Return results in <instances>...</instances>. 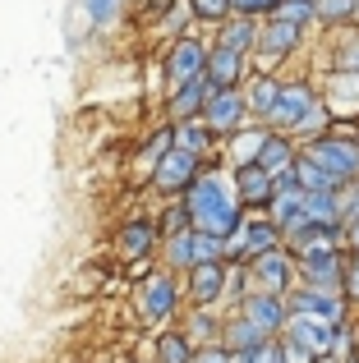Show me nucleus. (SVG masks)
<instances>
[{
	"label": "nucleus",
	"instance_id": "obj_22",
	"mask_svg": "<svg viewBox=\"0 0 359 363\" xmlns=\"http://www.w3.org/2000/svg\"><path fill=\"white\" fill-rule=\"evenodd\" d=\"M171 138H175L180 152H189V157H203V152L212 147V129H207L203 120H180L171 129Z\"/></svg>",
	"mask_w": 359,
	"mask_h": 363
},
{
	"label": "nucleus",
	"instance_id": "obj_28",
	"mask_svg": "<svg viewBox=\"0 0 359 363\" xmlns=\"http://www.w3.org/2000/svg\"><path fill=\"white\" fill-rule=\"evenodd\" d=\"M272 18L277 23H286V28H304V23H314V0H277V9H272Z\"/></svg>",
	"mask_w": 359,
	"mask_h": 363
},
{
	"label": "nucleus",
	"instance_id": "obj_13",
	"mask_svg": "<svg viewBox=\"0 0 359 363\" xmlns=\"http://www.w3.org/2000/svg\"><path fill=\"white\" fill-rule=\"evenodd\" d=\"M253 272L267 285V294H290V281H295V262H290L281 248H267V253L253 257Z\"/></svg>",
	"mask_w": 359,
	"mask_h": 363
},
{
	"label": "nucleus",
	"instance_id": "obj_8",
	"mask_svg": "<svg viewBox=\"0 0 359 363\" xmlns=\"http://www.w3.org/2000/svg\"><path fill=\"white\" fill-rule=\"evenodd\" d=\"M194 175H198V157H189V152H180V147H171L153 166V184L162 189V194H184V189L194 184Z\"/></svg>",
	"mask_w": 359,
	"mask_h": 363
},
{
	"label": "nucleus",
	"instance_id": "obj_35",
	"mask_svg": "<svg viewBox=\"0 0 359 363\" xmlns=\"http://www.w3.org/2000/svg\"><path fill=\"white\" fill-rule=\"evenodd\" d=\"M244 363H286V359H281V345H277V340H263V345L258 350H249V354H240Z\"/></svg>",
	"mask_w": 359,
	"mask_h": 363
},
{
	"label": "nucleus",
	"instance_id": "obj_40",
	"mask_svg": "<svg viewBox=\"0 0 359 363\" xmlns=\"http://www.w3.org/2000/svg\"><path fill=\"white\" fill-rule=\"evenodd\" d=\"M194 327H198V336H207V331H212V327H216V322H212V318H207V313H198V318H194Z\"/></svg>",
	"mask_w": 359,
	"mask_h": 363
},
{
	"label": "nucleus",
	"instance_id": "obj_42",
	"mask_svg": "<svg viewBox=\"0 0 359 363\" xmlns=\"http://www.w3.org/2000/svg\"><path fill=\"white\" fill-rule=\"evenodd\" d=\"M350 18H359V0H355V9H350Z\"/></svg>",
	"mask_w": 359,
	"mask_h": 363
},
{
	"label": "nucleus",
	"instance_id": "obj_41",
	"mask_svg": "<svg viewBox=\"0 0 359 363\" xmlns=\"http://www.w3.org/2000/svg\"><path fill=\"white\" fill-rule=\"evenodd\" d=\"M346 230H350V244H355V253H359V216H355V221H346Z\"/></svg>",
	"mask_w": 359,
	"mask_h": 363
},
{
	"label": "nucleus",
	"instance_id": "obj_37",
	"mask_svg": "<svg viewBox=\"0 0 359 363\" xmlns=\"http://www.w3.org/2000/svg\"><path fill=\"white\" fill-rule=\"evenodd\" d=\"M272 9H277V0H231V14H249V18L272 14Z\"/></svg>",
	"mask_w": 359,
	"mask_h": 363
},
{
	"label": "nucleus",
	"instance_id": "obj_9",
	"mask_svg": "<svg viewBox=\"0 0 359 363\" xmlns=\"http://www.w3.org/2000/svg\"><path fill=\"white\" fill-rule=\"evenodd\" d=\"M314 106H318L314 88H309V83H290V88L277 92V106H272L267 120L277 124V129H299V120H304Z\"/></svg>",
	"mask_w": 359,
	"mask_h": 363
},
{
	"label": "nucleus",
	"instance_id": "obj_34",
	"mask_svg": "<svg viewBox=\"0 0 359 363\" xmlns=\"http://www.w3.org/2000/svg\"><path fill=\"white\" fill-rule=\"evenodd\" d=\"M336 207H341V225L359 216V179H350V189H336Z\"/></svg>",
	"mask_w": 359,
	"mask_h": 363
},
{
	"label": "nucleus",
	"instance_id": "obj_10",
	"mask_svg": "<svg viewBox=\"0 0 359 363\" xmlns=\"http://www.w3.org/2000/svg\"><path fill=\"white\" fill-rule=\"evenodd\" d=\"M244 116H249V111H244V97L231 88V92H212V97L203 101V116L198 120H203L212 133H231V129L244 124Z\"/></svg>",
	"mask_w": 359,
	"mask_h": 363
},
{
	"label": "nucleus",
	"instance_id": "obj_39",
	"mask_svg": "<svg viewBox=\"0 0 359 363\" xmlns=\"http://www.w3.org/2000/svg\"><path fill=\"white\" fill-rule=\"evenodd\" d=\"M162 230H166V235L189 230V212H184V207H171V212H166V221H162Z\"/></svg>",
	"mask_w": 359,
	"mask_h": 363
},
{
	"label": "nucleus",
	"instance_id": "obj_17",
	"mask_svg": "<svg viewBox=\"0 0 359 363\" xmlns=\"http://www.w3.org/2000/svg\"><path fill=\"white\" fill-rule=\"evenodd\" d=\"M221 290H226V267H221V257H216V262H198V267H189V294H194L198 303L221 299Z\"/></svg>",
	"mask_w": 359,
	"mask_h": 363
},
{
	"label": "nucleus",
	"instance_id": "obj_1",
	"mask_svg": "<svg viewBox=\"0 0 359 363\" xmlns=\"http://www.w3.org/2000/svg\"><path fill=\"white\" fill-rule=\"evenodd\" d=\"M184 212H189V225L207 240H231L240 230V203H235L231 184L221 175H194V184L184 189Z\"/></svg>",
	"mask_w": 359,
	"mask_h": 363
},
{
	"label": "nucleus",
	"instance_id": "obj_21",
	"mask_svg": "<svg viewBox=\"0 0 359 363\" xmlns=\"http://www.w3.org/2000/svg\"><path fill=\"white\" fill-rule=\"evenodd\" d=\"M235 189H240V203H272V175H267V170H258L253 161H249V166H240Z\"/></svg>",
	"mask_w": 359,
	"mask_h": 363
},
{
	"label": "nucleus",
	"instance_id": "obj_38",
	"mask_svg": "<svg viewBox=\"0 0 359 363\" xmlns=\"http://www.w3.org/2000/svg\"><path fill=\"white\" fill-rule=\"evenodd\" d=\"M189 363H235V359L226 354L221 345H203V350H194V359H189Z\"/></svg>",
	"mask_w": 359,
	"mask_h": 363
},
{
	"label": "nucleus",
	"instance_id": "obj_5",
	"mask_svg": "<svg viewBox=\"0 0 359 363\" xmlns=\"http://www.w3.org/2000/svg\"><path fill=\"white\" fill-rule=\"evenodd\" d=\"M175 303H180V285H175L171 272H157L138 285V313H143L148 322H166L175 313Z\"/></svg>",
	"mask_w": 359,
	"mask_h": 363
},
{
	"label": "nucleus",
	"instance_id": "obj_25",
	"mask_svg": "<svg viewBox=\"0 0 359 363\" xmlns=\"http://www.w3.org/2000/svg\"><path fill=\"white\" fill-rule=\"evenodd\" d=\"M263 331L253 327V322H244V318H235L231 327H226V354H249V350H258L263 345Z\"/></svg>",
	"mask_w": 359,
	"mask_h": 363
},
{
	"label": "nucleus",
	"instance_id": "obj_30",
	"mask_svg": "<svg viewBox=\"0 0 359 363\" xmlns=\"http://www.w3.org/2000/svg\"><path fill=\"white\" fill-rule=\"evenodd\" d=\"M125 9V0H83V14L92 18V28H111Z\"/></svg>",
	"mask_w": 359,
	"mask_h": 363
},
{
	"label": "nucleus",
	"instance_id": "obj_4",
	"mask_svg": "<svg viewBox=\"0 0 359 363\" xmlns=\"http://www.w3.org/2000/svg\"><path fill=\"white\" fill-rule=\"evenodd\" d=\"M203 65H207V46L198 37H180L171 46V55H166V83H171V92L203 79Z\"/></svg>",
	"mask_w": 359,
	"mask_h": 363
},
{
	"label": "nucleus",
	"instance_id": "obj_33",
	"mask_svg": "<svg viewBox=\"0 0 359 363\" xmlns=\"http://www.w3.org/2000/svg\"><path fill=\"white\" fill-rule=\"evenodd\" d=\"M355 0H314V18H327V23H336V18H350Z\"/></svg>",
	"mask_w": 359,
	"mask_h": 363
},
{
	"label": "nucleus",
	"instance_id": "obj_31",
	"mask_svg": "<svg viewBox=\"0 0 359 363\" xmlns=\"http://www.w3.org/2000/svg\"><path fill=\"white\" fill-rule=\"evenodd\" d=\"M189 9H194V18H203V23L231 18V0H189Z\"/></svg>",
	"mask_w": 359,
	"mask_h": 363
},
{
	"label": "nucleus",
	"instance_id": "obj_19",
	"mask_svg": "<svg viewBox=\"0 0 359 363\" xmlns=\"http://www.w3.org/2000/svg\"><path fill=\"white\" fill-rule=\"evenodd\" d=\"M212 97V88H207V79H194V83H184V88H175L171 92V120H198L203 116V101Z\"/></svg>",
	"mask_w": 359,
	"mask_h": 363
},
{
	"label": "nucleus",
	"instance_id": "obj_12",
	"mask_svg": "<svg viewBox=\"0 0 359 363\" xmlns=\"http://www.w3.org/2000/svg\"><path fill=\"white\" fill-rule=\"evenodd\" d=\"M286 318H327V322H341V299H336V294H323V290H290Z\"/></svg>",
	"mask_w": 359,
	"mask_h": 363
},
{
	"label": "nucleus",
	"instance_id": "obj_14",
	"mask_svg": "<svg viewBox=\"0 0 359 363\" xmlns=\"http://www.w3.org/2000/svg\"><path fill=\"white\" fill-rule=\"evenodd\" d=\"M244 322H253L263 336H272L277 327H286V299L281 294H249L244 299Z\"/></svg>",
	"mask_w": 359,
	"mask_h": 363
},
{
	"label": "nucleus",
	"instance_id": "obj_2",
	"mask_svg": "<svg viewBox=\"0 0 359 363\" xmlns=\"http://www.w3.org/2000/svg\"><path fill=\"white\" fill-rule=\"evenodd\" d=\"M304 157H314L318 166H323L332 179H341V184L359 175V143H355V138H336V133H323V138H318L314 147L304 152Z\"/></svg>",
	"mask_w": 359,
	"mask_h": 363
},
{
	"label": "nucleus",
	"instance_id": "obj_11",
	"mask_svg": "<svg viewBox=\"0 0 359 363\" xmlns=\"http://www.w3.org/2000/svg\"><path fill=\"white\" fill-rule=\"evenodd\" d=\"M203 79H207V88H212V92H231V88H240V79H244V55L221 51V46H207Z\"/></svg>",
	"mask_w": 359,
	"mask_h": 363
},
{
	"label": "nucleus",
	"instance_id": "obj_7",
	"mask_svg": "<svg viewBox=\"0 0 359 363\" xmlns=\"http://www.w3.org/2000/svg\"><path fill=\"white\" fill-rule=\"evenodd\" d=\"M299 272H304L309 290H323V294L341 290V253L336 248H309V253H299Z\"/></svg>",
	"mask_w": 359,
	"mask_h": 363
},
{
	"label": "nucleus",
	"instance_id": "obj_6",
	"mask_svg": "<svg viewBox=\"0 0 359 363\" xmlns=\"http://www.w3.org/2000/svg\"><path fill=\"white\" fill-rule=\"evenodd\" d=\"M286 340L299 345L309 359H318L336 345V322H327V318H286Z\"/></svg>",
	"mask_w": 359,
	"mask_h": 363
},
{
	"label": "nucleus",
	"instance_id": "obj_23",
	"mask_svg": "<svg viewBox=\"0 0 359 363\" xmlns=\"http://www.w3.org/2000/svg\"><path fill=\"white\" fill-rule=\"evenodd\" d=\"M304 216V194L299 189H281V194H272V225L281 230H290V225Z\"/></svg>",
	"mask_w": 359,
	"mask_h": 363
},
{
	"label": "nucleus",
	"instance_id": "obj_36",
	"mask_svg": "<svg viewBox=\"0 0 359 363\" xmlns=\"http://www.w3.org/2000/svg\"><path fill=\"white\" fill-rule=\"evenodd\" d=\"M341 290L359 299V253H350V262H341Z\"/></svg>",
	"mask_w": 359,
	"mask_h": 363
},
{
	"label": "nucleus",
	"instance_id": "obj_27",
	"mask_svg": "<svg viewBox=\"0 0 359 363\" xmlns=\"http://www.w3.org/2000/svg\"><path fill=\"white\" fill-rule=\"evenodd\" d=\"M189 359H194L189 336H180V331H162L157 336V363H189Z\"/></svg>",
	"mask_w": 359,
	"mask_h": 363
},
{
	"label": "nucleus",
	"instance_id": "obj_3",
	"mask_svg": "<svg viewBox=\"0 0 359 363\" xmlns=\"http://www.w3.org/2000/svg\"><path fill=\"white\" fill-rule=\"evenodd\" d=\"M216 257H221V244L198 235L194 225L166 235V267H175V272H189V267H198V262H216Z\"/></svg>",
	"mask_w": 359,
	"mask_h": 363
},
{
	"label": "nucleus",
	"instance_id": "obj_24",
	"mask_svg": "<svg viewBox=\"0 0 359 363\" xmlns=\"http://www.w3.org/2000/svg\"><path fill=\"white\" fill-rule=\"evenodd\" d=\"M290 161H295L290 143H286V138H277V133H267V138H263V147H258V157H253V166L267 170V175H277V170H286V166H290Z\"/></svg>",
	"mask_w": 359,
	"mask_h": 363
},
{
	"label": "nucleus",
	"instance_id": "obj_20",
	"mask_svg": "<svg viewBox=\"0 0 359 363\" xmlns=\"http://www.w3.org/2000/svg\"><path fill=\"white\" fill-rule=\"evenodd\" d=\"M277 92H281V83L272 79V74H258V79H249V88H244V111H253V116L267 120L272 106H277Z\"/></svg>",
	"mask_w": 359,
	"mask_h": 363
},
{
	"label": "nucleus",
	"instance_id": "obj_32",
	"mask_svg": "<svg viewBox=\"0 0 359 363\" xmlns=\"http://www.w3.org/2000/svg\"><path fill=\"white\" fill-rule=\"evenodd\" d=\"M171 147H175L171 129H157L153 138H148V147H143V166L153 170V166H157V161H162V157H166V152H171Z\"/></svg>",
	"mask_w": 359,
	"mask_h": 363
},
{
	"label": "nucleus",
	"instance_id": "obj_15",
	"mask_svg": "<svg viewBox=\"0 0 359 363\" xmlns=\"http://www.w3.org/2000/svg\"><path fill=\"white\" fill-rule=\"evenodd\" d=\"M116 248H120V257H125V262H143V257L157 248V225L143 221V216H134V221L116 235Z\"/></svg>",
	"mask_w": 359,
	"mask_h": 363
},
{
	"label": "nucleus",
	"instance_id": "obj_18",
	"mask_svg": "<svg viewBox=\"0 0 359 363\" xmlns=\"http://www.w3.org/2000/svg\"><path fill=\"white\" fill-rule=\"evenodd\" d=\"M253 37H258V23H253L249 14H240V18H221L216 46H221V51H235V55H249V51H253Z\"/></svg>",
	"mask_w": 359,
	"mask_h": 363
},
{
	"label": "nucleus",
	"instance_id": "obj_26",
	"mask_svg": "<svg viewBox=\"0 0 359 363\" xmlns=\"http://www.w3.org/2000/svg\"><path fill=\"white\" fill-rule=\"evenodd\" d=\"M304 216L318 225H341V207H336V194H304Z\"/></svg>",
	"mask_w": 359,
	"mask_h": 363
},
{
	"label": "nucleus",
	"instance_id": "obj_16",
	"mask_svg": "<svg viewBox=\"0 0 359 363\" xmlns=\"http://www.w3.org/2000/svg\"><path fill=\"white\" fill-rule=\"evenodd\" d=\"M295 42H299V33L295 28H286V23H277V18H272L267 28H258V37H253V51L263 55V60H286L290 51H295Z\"/></svg>",
	"mask_w": 359,
	"mask_h": 363
},
{
	"label": "nucleus",
	"instance_id": "obj_29",
	"mask_svg": "<svg viewBox=\"0 0 359 363\" xmlns=\"http://www.w3.org/2000/svg\"><path fill=\"white\" fill-rule=\"evenodd\" d=\"M336 69H341V74H359V28L341 33V42H336Z\"/></svg>",
	"mask_w": 359,
	"mask_h": 363
}]
</instances>
